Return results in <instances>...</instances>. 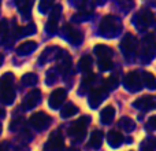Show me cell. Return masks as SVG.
<instances>
[{"instance_id": "484cf974", "label": "cell", "mask_w": 156, "mask_h": 151, "mask_svg": "<svg viewBox=\"0 0 156 151\" xmlns=\"http://www.w3.org/2000/svg\"><path fill=\"white\" fill-rule=\"evenodd\" d=\"M141 151H154L156 149V139L155 138H148L141 143Z\"/></svg>"}, {"instance_id": "ab89813d", "label": "cell", "mask_w": 156, "mask_h": 151, "mask_svg": "<svg viewBox=\"0 0 156 151\" xmlns=\"http://www.w3.org/2000/svg\"><path fill=\"white\" fill-rule=\"evenodd\" d=\"M0 151H2V147H0Z\"/></svg>"}, {"instance_id": "4fadbf2b", "label": "cell", "mask_w": 156, "mask_h": 151, "mask_svg": "<svg viewBox=\"0 0 156 151\" xmlns=\"http://www.w3.org/2000/svg\"><path fill=\"white\" fill-rule=\"evenodd\" d=\"M66 95H67L66 89H63V88H56L51 95H49V99H48L49 106H51L52 109H58L63 102H65Z\"/></svg>"}, {"instance_id": "52a82bcc", "label": "cell", "mask_w": 156, "mask_h": 151, "mask_svg": "<svg viewBox=\"0 0 156 151\" xmlns=\"http://www.w3.org/2000/svg\"><path fill=\"white\" fill-rule=\"evenodd\" d=\"M133 24L137 25V28L140 30L145 29V28L151 26L152 24H154V14H152V11L149 10H141L140 13L137 14V15L133 18Z\"/></svg>"}, {"instance_id": "4316f807", "label": "cell", "mask_w": 156, "mask_h": 151, "mask_svg": "<svg viewBox=\"0 0 156 151\" xmlns=\"http://www.w3.org/2000/svg\"><path fill=\"white\" fill-rule=\"evenodd\" d=\"M37 81H38V78L34 73H26L23 77H22V84H23V85H27V87L36 85Z\"/></svg>"}, {"instance_id": "603a6c76", "label": "cell", "mask_w": 156, "mask_h": 151, "mask_svg": "<svg viewBox=\"0 0 156 151\" xmlns=\"http://www.w3.org/2000/svg\"><path fill=\"white\" fill-rule=\"evenodd\" d=\"M118 125L121 129L125 131V132H132V131L136 128V122L133 121L132 118H129V117H122V118L119 120Z\"/></svg>"}, {"instance_id": "d6a6232c", "label": "cell", "mask_w": 156, "mask_h": 151, "mask_svg": "<svg viewBox=\"0 0 156 151\" xmlns=\"http://www.w3.org/2000/svg\"><path fill=\"white\" fill-rule=\"evenodd\" d=\"M52 7V2H48V0H44V2L40 3V10L41 13H48Z\"/></svg>"}, {"instance_id": "f35d334b", "label": "cell", "mask_w": 156, "mask_h": 151, "mask_svg": "<svg viewBox=\"0 0 156 151\" xmlns=\"http://www.w3.org/2000/svg\"><path fill=\"white\" fill-rule=\"evenodd\" d=\"M3 62V57H2V55H0V63H2Z\"/></svg>"}, {"instance_id": "cb8c5ba5", "label": "cell", "mask_w": 156, "mask_h": 151, "mask_svg": "<svg viewBox=\"0 0 156 151\" xmlns=\"http://www.w3.org/2000/svg\"><path fill=\"white\" fill-rule=\"evenodd\" d=\"M77 113H78V107H77V106L73 105V103H67V105L62 109L60 116H62L63 118H70V117L76 116Z\"/></svg>"}, {"instance_id": "d4e9b609", "label": "cell", "mask_w": 156, "mask_h": 151, "mask_svg": "<svg viewBox=\"0 0 156 151\" xmlns=\"http://www.w3.org/2000/svg\"><path fill=\"white\" fill-rule=\"evenodd\" d=\"M94 77H96V76H94L93 73H89V74H86L85 77L82 78V83H81V89H80V92L81 94H85L86 91H88L89 88H90L92 87V83H93L94 81Z\"/></svg>"}, {"instance_id": "e0dca14e", "label": "cell", "mask_w": 156, "mask_h": 151, "mask_svg": "<svg viewBox=\"0 0 156 151\" xmlns=\"http://www.w3.org/2000/svg\"><path fill=\"white\" fill-rule=\"evenodd\" d=\"M94 54L97 55L99 59H111V57H112V50L108 46L99 44V46L94 47Z\"/></svg>"}, {"instance_id": "9c48e42d", "label": "cell", "mask_w": 156, "mask_h": 151, "mask_svg": "<svg viewBox=\"0 0 156 151\" xmlns=\"http://www.w3.org/2000/svg\"><path fill=\"white\" fill-rule=\"evenodd\" d=\"M107 95H108V89L105 88V87L93 88L90 91V95H89V106H90V107H97V106L107 98Z\"/></svg>"}, {"instance_id": "74e56055", "label": "cell", "mask_w": 156, "mask_h": 151, "mask_svg": "<svg viewBox=\"0 0 156 151\" xmlns=\"http://www.w3.org/2000/svg\"><path fill=\"white\" fill-rule=\"evenodd\" d=\"M4 110H3V107H0V118H2V117H4Z\"/></svg>"}, {"instance_id": "7a4b0ae2", "label": "cell", "mask_w": 156, "mask_h": 151, "mask_svg": "<svg viewBox=\"0 0 156 151\" xmlns=\"http://www.w3.org/2000/svg\"><path fill=\"white\" fill-rule=\"evenodd\" d=\"M156 54V39L154 33H147L143 37V43H141L140 50V57L143 63H148L154 59Z\"/></svg>"}, {"instance_id": "ac0fdd59", "label": "cell", "mask_w": 156, "mask_h": 151, "mask_svg": "<svg viewBox=\"0 0 156 151\" xmlns=\"http://www.w3.org/2000/svg\"><path fill=\"white\" fill-rule=\"evenodd\" d=\"M115 117V109L112 106H105L101 111H100V120L103 124H111Z\"/></svg>"}, {"instance_id": "ffe728a7", "label": "cell", "mask_w": 156, "mask_h": 151, "mask_svg": "<svg viewBox=\"0 0 156 151\" xmlns=\"http://www.w3.org/2000/svg\"><path fill=\"white\" fill-rule=\"evenodd\" d=\"M92 65H93V61H92L90 55H83L80 61H78V69L83 73L89 74L92 70Z\"/></svg>"}, {"instance_id": "83f0119b", "label": "cell", "mask_w": 156, "mask_h": 151, "mask_svg": "<svg viewBox=\"0 0 156 151\" xmlns=\"http://www.w3.org/2000/svg\"><path fill=\"white\" fill-rule=\"evenodd\" d=\"M118 87V74H112L105 80V88L107 89H115Z\"/></svg>"}, {"instance_id": "3957f363", "label": "cell", "mask_w": 156, "mask_h": 151, "mask_svg": "<svg viewBox=\"0 0 156 151\" xmlns=\"http://www.w3.org/2000/svg\"><path fill=\"white\" fill-rule=\"evenodd\" d=\"M121 32V21L115 15H105L100 22V33L105 37H115Z\"/></svg>"}, {"instance_id": "277c9868", "label": "cell", "mask_w": 156, "mask_h": 151, "mask_svg": "<svg viewBox=\"0 0 156 151\" xmlns=\"http://www.w3.org/2000/svg\"><path fill=\"white\" fill-rule=\"evenodd\" d=\"M88 124H89V117L88 116L81 117L80 120L73 122L71 127L69 128V135H70L74 140H82V139L85 138Z\"/></svg>"}, {"instance_id": "f1b7e54d", "label": "cell", "mask_w": 156, "mask_h": 151, "mask_svg": "<svg viewBox=\"0 0 156 151\" xmlns=\"http://www.w3.org/2000/svg\"><path fill=\"white\" fill-rule=\"evenodd\" d=\"M97 65H99L100 70L105 72V70H110V69L112 68V61H111V59H99Z\"/></svg>"}, {"instance_id": "ba28073f", "label": "cell", "mask_w": 156, "mask_h": 151, "mask_svg": "<svg viewBox=\"0 0 156 151\" xmlns=\"http://www.w3.org/2000/svg\"><path fill=\"white\" fill-rule=\"evenodd\" d=\"M29 122L33 128H36V129H38V131H43L51 124V117H49L48 114L43 113V111H38V113H34L30 117Z\"/></svg>"}, {"instance_id": "8d00e7d4", "label": "cell", "mask_w": 156, "mask_h": 151, "mask_svg": "<svg viewBox=\"0 0 156 151\" xmlns=\"http://www.w3.org/2000/svg\"><path fill=\"white\" fill-rule=\"evenodd\" d=\"M148 127L152 128V129H156V116L151 117V118L148 120Z\"/></svg>"}, {"instance_id": "5b68a950", "label": "cell", "mask_w": 156, "mask_h": 151, "mask_svg": "<svg viewBox=\"0 0 156 151\" xmlns=\"http://www.w3.org/2000/svg\"><path fill=\"white\" fill-rule=\"evenodd\" d=\"M123 85L129 92H138L143 88V78L138 72H129L123 77Z\"/></svg>"}, {"instance_id": "9a60e30c", "label": "cell", "mask_w": 156, "mask_h": 151, "mask_svg": "<svg viewBox=\"0 0 156 151\" xmlns=\"http://www.w3.org/2000/svg\"><path fill=\"white\" fill-rule=\"evenodd\" d=\"M40 99H41V92L38 89H33L32 92L27 94V96L25 98V107L26 109H34L36 106L40 103Z\"/></svg>"}, {"instance_id": "7402d4cb", "label": "cell", "mask_w": 156, "mask_h": 151, "mask_svg": "<svg viewBox=\"0 0 156 151\" xmlns=\"http://www.w3.org/2000/svg\"><path fill=\"white\" fill-rule=\"evenodd\" d=\"M141 78H143V85H145L149 89H156V77L152 73L145 72L141 74Z\"/></svg>"}, {"instance_id": "5bb4252c", "label": "cell", "mask_w": 156, "mask_h": 151, "mask_svg": "<svg viewBox=\"0 0 156 151\" xmlns=\"http://www.w3.org/2000/svg\"><path fill=\"white\" fill-rule=\"evenodd\" d=\"M56 59H58V69L62 73H67L71 69V58L66 51L59 50V52L56 55Z\"/></svg>"}, {"instance_id": "f546056e", "label": "cell", "mask_w": 156, "mask_h": 151, "mask_svg": "<svg viewBox=\"0 0 156 151\" xmlns=\"http://www.w3.org/2000/svg\"><path fill=\"white\" fill-rule=\"evenodd\" d=\"M47 32L48 33H55L58 29V21H55V19H48V22H47V26H45Z\"/></svg>"}, {"instance_id": "e575fe53", "label": "cell", "mask_w": 156, "mask_h": 151, "mask_svg": "<svg viewBox=\"0 0 156 151\" xmlns=\"http://www.w3.org/2000/svg\"><path fill=\"white\" fill-rule=\"evenodd\" d=\"M7 33V22L5 21H2L0 22V39Z\"/></svg>"}, {"instance_id": "30bf717a", "label": "cell", "mask_w": 156, "mask_h": 151, "mask_svg": "<svg viewBox=\"0 0 156 151\" xmlns=\"http://www.w3.org/2000/svg\"><path fill=\"white\" fill-rule=\"evenodd\" d=\"M63 147H65V143H63L62 135H60L59 131H55V132L49 136L48 142H47L45 150L47 151H62Z\"/></svg>"}, {"instance_id": "2e32d148", "label": "cell", "mask_w": 156, "mask_h": 151, "mask_svg": "<svg viewBox=\"0 0 156 151\" xmlns=\"http://www.w3.org/2000/svg\"><path fill=\"white\" fill-rule=\"evenodd\" d=\"M107 140H108V144H110L111 147L116 149V147H119L122 143H123L125 138L121 132H118V131H111L107 136Z\"/></svg>"}, {"instance_id": "6da1fadb", "label": "cell", "mask_w": 156, "mask_h": 151, "mask_svg": "<svg viewBox=\"0 0 156 151\" xmlns=\"http://www.w3.org/2000/svg\"><path fill=\"white\" fill-rule=\"evenodd\" d=\"M15 99V91L12 85V74L5 73L0 78V100L5 105H11Z\"/></svg>"}, {"instance_id": "7c38bea8", "label": "cell", "mask_w": 156, "mask_h": 151, "mask_svg": "<svg viewBox=\"0 0 156 151\" xmlns=\"http://www.w3.org/2000/svg\"><path fill=\"white\" fill-rule=\"evenodd\" d=\"M133 107L138 110L148 111L151 109H156V98L155 96H143L138 98L136 102H133Z\"/></svg>"}, {"instance_id": "8fae6325", "label": "cell", "mask_w": 156, "mask_h": 151, "mask_svg": "<svg viewBox=\"0 0 156 151\" xmlns=\"http://www.w3.org/2000/svg\"><path fill=\"white\" fill-rule=\"evenodd\" d=\"M63 33H65L66 39H67L70 43H73L74 46H80L83 40V35L80 30H77L76 28H73L71 25H66V26L63 28Z\"/></svg>"}, {"instance_id": "d590c367", "label": "cell", "mask_w": 156, "mask_h": 151, "mask_svg": "<svg viewBox=\"0 0 156 151\" xmlns=\"http://www.w3.org/2000/svg\"><path fill=\"white\" fill-rule=\"evenodd\" d=\"M55 81H56V78H55V73L54 72H49V73L47 74V84L51 85V84H54Z\"/></svg>"}, {"instance_id": "836d02e7", "label": "cell", "mask_w": 156, "mask_h": 151, "mask_svg": "<svg viewBox=\"0 0 156 151\" xmlns=\"http://www.w3.org/2000/svg\"><path fill=\"white\" fill-rule=\"evenodd\" d=\"M18 6H19V10H21L22 13H29L30 7H32V3L30 2H21V3H18Z\"/></svg>"}, {"instance_id": "44dd1931", "label": "cell", "mask_w": 156, "mask_h": 151, "mask_svg": "<svg viewBox=\"0 0 156 151\" xmlns=\"http://www.w3.org/2000/svg\"><path fill=\"white\" fill-rule=\"evenodd\" d=\"M36 48H37V43H36V41H25V43H22L21 46L16 48V52L25 55V54H30V52H33Z\"/></svg>"}, {"instance_id": "1f68e13d", "label": "cell", "mask_w": 156, "mask_h": 151, "mask_svg": "<svg viewBox=\"0 0 156 151\" xmlns=\"http://www.w3.org/2000/svg\"><path fill=\"white\" fill-rule=\"evenodd\" d=\"M36 32V26L33 24H29L27 26L19 29V35H33Z\"/></svg>"}, {"instance_id": "4dcf8cb0", "label": "cell", "mask_w": 156, "mask_h": 151, "mask_svg": "<svg viewBox=\"0 0 156 151\" xmlns=\"http://www.w3.org/2000/svg\"><path fill=\"white\" fill-rule=\"evenodd\" d=\"M60 11H62V7L60 4H55L54 8L51 10V19H55V21H59V17H60Z\"/></svg>"}, {"instance_id": "d6986e66", "label": "cell", "mask_w": 156, "mask_h": 151, "mask_svg": "<svg viewBox=\"0 0 156 151\" xmlns=\"http://www.w3.org/2000/svg\"><path fill=\"white\" fill-rule=\"evenodd\" d=\"M103 143V133L100 132V131H93L90 135V139H89V144L88 147L89 149H93V150H97L100 149V146H101Z\"/></svg>"}, {"instance_id": "8992f818", "label": "cell", "mask_w": 156, "mask_h": 151, "mask_svg": "<svg viewBox=\"0 0 156 151\" xmlns=\"http://www.w3.org/2000/svg\"><path fill=\"white\" fill-rule=\"evenodd\" d=\"M121 50L123 52V57H126V59H130V57L137 51V39L132 33H126L121 41Z\"/></svg>"}]
</instances>
